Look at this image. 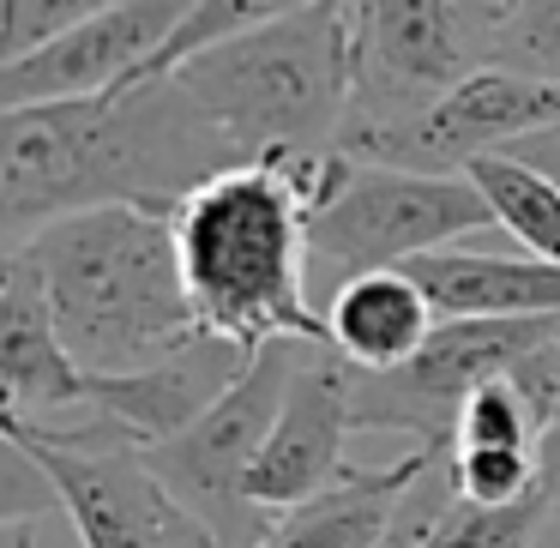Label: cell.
Listing matches in <instances>:
<instances>
[{
    "label": "cell",
    "mask_w": 560,
    "mask_h": 548,
    "mask_svg": "<svg viewBox=\"0 0 560 548\" xmlns=\"http://www.w3.org/2000/svg\"><path fill=\"white\" fill-rule=\"evenodd\" d=\"M230 170H242V151L187 97L182 79L0 109V242L25 247L49 223L103 206L175 218Z\"/></svg>",
    "instance_id": "1"
},
{
    "label": "cell",
    "mask_w": 560,
    "mask_h": 548,
    "mask_svg": "<svg viewBox=\"0 0 560 548\" xmlns=\"http://www.w3.org/2000/svg\"><path fill=\"white\" fill-rule=\"evenodd\" d=\"M49 314L85 374H139L199 338V314L175 254V218L103 206L37 230L25 247Z\"/></svg>",
    "instance_id": "2"
},
{
    "label": "cell",
    "mask_w": 560,
    "mask_h": 548,
    "mask_svg": "<svg viewBox=\"0 0 560 548\" xmlns=\"http://www.w3.org/2000/svg\"><path fill=\"white\" fill-rule=\"evenodd\" d=\"M175 254L206 331L266 350L326 338L307 278V199L283 163H242L175 211Z\"/></svg>",
    "instance_id": "3"
},
{
    "label": "cell",
    "mask_w": 560,
    "mask_h": 548,
    "mask_svg": "<svg viewBox=\"0 0 560 548\" xmlns=\"http://www.w3.org/2000/svg\"><path fill=\"white\" fill-rule=\"evenodd\" d=\"M170 79L218 121L242 163H295L331 158L350 127V25L343 7L271 19L259 31L223 37L187 55Z\"/></svg>",
    "instance_id": "4"
},
{
    "label": "cell",
    "mask_w": 560,
    "mask_h": 548,
    "mask_svg": "<svg viewBox=\"0 0 560 548\" xmlns=\"http://www.w3.org/2000/svg\"><path fill=\"white\" fill-rule=\"evenodd\" d=\"M494 230V211L470 175H422L392 163H355L307 211V278L314 302L368 271H404L428 254Z\"/></svg>",
    "instance_id": "5"
},
{
    "label": "cell",
    "mask_w": 560,
    "mask_h": 548,
    "mask_svg": "<svg viewBox=\"0 0 560 548\" xmlns=\"http://www.w3.org/2000/svg\"><path fill=\"white\" fill-rule=\"evenodd\" d=\"M338 7L350 25L355 85L343 139L416 121L470 73L494 67V0H338Z\"/></svg>",
    "instance_id": "6"
},
{
    "label": "cell",
    "mask_w": 560,
    "mask_h": 548,
    "mask_svg": "<svg viewBox=\"0 0 560 548\" xmlns=\"http://www.w3.org/2000/svg\"><path fill=\"white\" fill-rule=\"evenodd\" d=\"M560 338V319H440V331L404 368L350 380V416L368 434H404L410 452L452 458L458 416L476 386L494 374H512L536 350Z\"/></svg>",
    "instance_id": "7"
},
{
    "label": "cell",
    "mask_w": 560,
    "mask_h": 548,
    "mask_svg": "<svg viewBox=\"0 0 560 548\" xmlns=\"http://www.w3.org/2000/svg\"><path fill=\"white\" fill-rule=\"evenodd\" d=\"M314 338H278L254 355V368L242 374V386L194 422L182 440L170 446H151L145 464L211 524L223 548H259L271 530V518L247 500V470H254L259 446H266L271 422H278L283 398H290V380L302 368V350ZM326 343V338H319Z\"/></svg>",
    "instance_id": "8"
},
{
    "label": "cell",
    "mask_w": 560,
    "mask_h": 548,
    "mask_svg": "<svg viewBox=\"0 0 560 548\" xmlns=\"http://www.w3.org/2000/svg\"><path fill=\"white\" fill-rule=\"evenodd\" d=\"M7 434V428H0ZM49 476L55 506L73 518L79 548H223L211 524L163 482L133 446H49L37 434H7Z\"/></svg>",
    "instance_id": "9"
},
{
    "label": "cell",
    "mask_w": 560,
    "mask_h": 548,
    "mask_svg": "<svg viewBox=\"0 0 560 548\" xmlns=\"http://www.w3.org/2000/svg\"><path fill=\"white\" fill-rule=\"evenodd\" d=\"M560 121V85L506 73V67H482L458 91L422 109L404 127H380V133L343 139V158L355 163H392V170H422V175H464L476 158L512 151L518 139L542 133Z\"/></svg>",
    "instance_id": "10"
},
{
    "label": "cell",
    "mask_w": 560,
    "mask_h": 548,
    "mask_svg": "<svg viewBox=\"0 0 560 548\" xmlns=\"http://www.w3.org/2000/svg\"><path fill=\"white\" fill-rule=\"evenodd\" d=\"M194 13L199 0H121L67 37L43 43L37 55L0 67V109H37V103H73L139 85Z\"/></svg>",
    "instance_id": "11"
},
{
    "label": "cell",
    "mask_w": 560,
    "mask_h": 548,
    "mask_svg": "<svg viewBox=\"0 0 560 548\" xmlns=\"http://www.w3.org/2000/svg\"><path fill=\"white\" fill-rule=\"evenodd\" d=\"M350 380L355 368L331 343H307L302 350L290 398H283L278 422H271L254 470H247V500L266 518L307 506V500H319L326 488H338L350 476V458H343V440L355 434Z\"/></svg>",
    "instance_id": "12"
},
{
    "label": "cell",
    "mask_w": 560,
    "mask_h": 548,
    "mask_svg": "<svg viewBox=\"0 0 560 548\" xmlns=\"http://www.w3.org/2000/svg\"><path fill=\"white\" fill-rule=\"evenodd\" d=\"M254 355L259 350H247L235 338L199 331V338H187L182 350H170L163 362L139 368V374H91L85 416H97L109 434H121L139 452L170 446L242 386Z\"/></svg>",
    "instance_id": "13"
},
{
    "label": "cell",
    "mask_w": 560,
    "mask_h": 548,
    "mask_svg": "<svg viewBox=\"0 0 560 548\" xmlns=\"http://www.w3.org/2000/svg\"><path fill=\"white\" fill-rule=\"evenodd\" d=\"M91 374L73 362L25 254L0 259V422H73Z\"/></svg>",
    "instance_id": "14"
},
{
    "label": "cell",
    "mask_w": 560,
    "mask_h": 548,
    "mask_svg": "<svg viewBox=\"0 0 560 548\" xmlns=\"http://www.w3.org/2000/svg\"><path fill=\"white\" fill-rule=\"evenodd\" d=\"M319 314H326V343L350 368H362V374L404 368L440 331V307L410 266L404 271H368V278L338 283V290L319 302Z\"/></svg>",
    "instance_id": "15"
},
{
    "label": "cell",
    "mask_w": 560,
    "mask_h": 548,
    "mask_svg": "<svg viewBox=\"0 0 560 548\" xmlns=\"http://www.w3.org/2000/svg\"><path fill=\"white\" fill-rule=\"evenodd\" d=\"M428 452H404L392 464H368V470L343 476L338 488H326L319 500L271 518L259 548H386V530L398 518L404 494L428 476Z\"/></svg>",
    "instance_id": "16"
},
{
    "label": "cell",
    "mask_w": 560,
    "mask_h": 548,
    "mask_svg": "<svg viewBox=\"0 0 560 548\" xmlns=\"http://www.w3.org/2000/svg\"><path fill=\"white\" fill-rule=\"evenodd\" d=\"M440 319H560V266L530 254H446L416 259Z\"/></svg>",
    "instance_id": "17"
},
{
    "label": "cell",
    "mask_w": 560,
    "mask_h": 548,
    "mask_svg": "<svg viewBox=\"0 0 560 548\" xmlns=\"http://www.w3.org/2000/svg\"><path fill=\"white\" fill-rule=\"evenodd\" d=\"M464 175H470L476 194L488 199L494 230L506 235L512 247H524L530 259H555L560 266V182L555 175L530 170V163L506 158V151L476 158Z\"/></svg>",
    "instance_id": "18"
},
{
    "label": "cell",
    "mask_w": 560,
    "mask_h": 548,
    "mask_svg": "<svg viewBox=\"0 0 560 548\" xmlns=\"http://www.w3.org/2000/svg\"><path fill=\"white\" fill-rule=\"evenodd\" d=\"M452 488L470 506H524L542 494V452H494V446H458L446 458Z\"/></svg>",
    "instance_id": "19"
},
{
    "label": "cell",
    "mask_w": 560,
    "mask_h": 548,
    "mask_svg": "<svg viewBox=\"0 0 560 548\" xmlns=\"http://www.w3.org/2000/svg\"><path fill=\"white\" fill-rule=\"evenodd\" d=\"M307 7H326V0H199V13L175 31V43L163 49V61L151 67V79H170L187 55L211 49L223 37H242V31H259L271 19H290V13H307Z\"/></svg>",
    "instance_id": "20"
},
{
    "label": "cell",
    "mask_w": 560,
    "mask_h": 548,
    "mask_svg": "<svg viewBox=\"0 0 560 548\" xmlns=\"http://www.w3.org/2000/svg\"><path fill=\"white\" fill-rule=\"evenodd\" d=\"M494 67L560 85V0H518L494 37Z\"/></svg>",
    "instance_id": "21"
},
{
    "label": "cell",
    "mask_w": 560,
    "mask_h": 548,
    "mask_svg": "<svg viewBox=\"0 0 560 548\" xmlns=\"http://www.w3.org/2000/svg\"><path fill=\"white\" fill-rule=\"evenodd\" d=\"M109 7H121V0H0V67L37 55L43 43L67 37Z\"/></svg>",
    "instance_id": "22"
},
{
    "label": "cell",
    "mask_w": 560,
    "mask_h": 548,
    "mask_svg": "<svg viewBox=\"0 0 560 548\" xmlns=\"http://www.w3.org/2000/svg\"><path fill=\"white\" fill-rule=\"evenodd\" d=\"M542 476H548V500H542V518H536L530 548H560V428L542 446Z\"/></svg>",
    "instance_id": "23"
},
{
    "label": "cell",
    "mask_w": 560,
    "mask_h": 548,
    "mask_svg": "<svg viewBox=\"0 0 560 548\" xmlns=\"http://www.w3.org/2000/svg\"><path fill=\"white\" fill-rule=\"evenodd\" d=\"M506 158H518V163H530V170H542V175H555V182H560V121L542 127V133H530V139H518Z\"/></svg>",
    "instance_id": "24"
},
{
    "label": "cell",
    "mask_w": 560,
    "mask_h": 548,
    "mask_svg": "<svg viewBox=\"0 0 560 548\" xmlns=\"http://www.w3.org/2000/svg\"><path fill=\"white\" fill-rule=\"evenodd\" d=\"M0 548H31V518H0Z\"/></svg>",
    "instance_id": "25"
}]
</instances>
